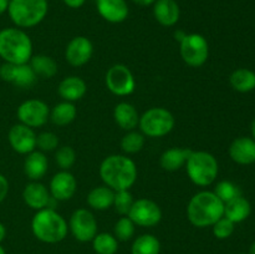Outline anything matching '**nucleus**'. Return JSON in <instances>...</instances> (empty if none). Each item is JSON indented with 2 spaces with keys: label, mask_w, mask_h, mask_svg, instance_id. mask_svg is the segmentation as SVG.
I'll use <instances>...</instances> for the list:
<instances>
[{
  "label": "nucleus",
  "mask_w": 255,
  "mask_h": 254,
  "mask_svg": "<svg viewBox=\"0 0 255 254\" xmlns=\"http://www.w3.org/2000/svg\"><path fill=\"white\" fill-rule=\"evenodd\" d=\"M100 177L105 186L116 191L129 189L137 181V166L129 157L111 154L100 164Z\"/></svg>",
  "instance_id": "nucleus-1"
},
{
  "label": "nucleus",
  "mask_w": 255,
  "mask_h": 254,
  "mask_svg": "<svg viewBox=\"0 0 255 254\" xmlns=\"http://www.w3.org/2000/svg\"><path fill=\"white\" fill-rule=\"evenodd\" d=\"M224 216V203L213 191H201L194 194L187 206V217L197 228L212 227Z\"/></svg>",
  "instance_id": "nucleus-2"
},
{
  "label": "nucleus",
  "mask_w": 255,
  "mask_h": 254,
  "mask_svg": "<svg viewBox=\"0 0 255 254\" xmlns=\"http://www.w3.org/2000/svg\"><path fill=\"white\" fill-rule=\"evenodd\" d=\"M0 57L7 64H29L32 57V41L20 27L0 30Z\"/></svg>",
  "instance_id": "nucleus-3"
},
{
  "label": "nucleus",
  "mask_w": 255,
  "mask_h": 254,
  "mask_svg": "<svg viewBox=\"0 0 255 254\" xmlns=\"http://www.w3.org/2000/svg\"><path fill=\"white\" fill-rule=\"evenodd\" d=\"M31 231L39 241L54 244L64 241L69 226L61 214L51 208H44L32 217Z\"/></svg>",
  "instance_id": "nucleus-4"
},
{
  "label": "nucleus",
  "mask_w": 255,
  "mask_h": 254,
  "mask_svg": "<svg viewBox=\"0 0 255 254\" xmlns=\"http://www.w3.org/2000/svg\"><path fill=\"white\" fill-rule=\"evenodd\" d=\"M49 11L47 0H9L7 15L12 24L20 29L39 25Z\"/></svg>",
  "instance_id": "nucleus-5"
},
{
  "label": "nucleus",
  "mask_w": 255,
  "mask_h": 254,
  "mask_svg": "<svg viewBox=\"0 0 255 254\" xmlns=\"http://www.w3.org/2000/svg\"><path fill=\"white\" fill-rule=\"evenodd\" d=\"M189 179L198 187H207L214 183L219 172L218 161L207 151H192L186 162Z\"/></svg>",
  "instance_id": "nucleus-6"
},
{
  "label": "nucleus",
  "mask_w": 255,
  "mask_h": 254,
  "mask_svg": "<svg viewBox=\"0 0 255 254\" xmlns=\"http://www.w3.org/2000/svg\"><path fill=\"white\" fill-rule=\"evenodd\" d=\"M176 120L171 111L163 107H152L139 116L138 127L146 137L158 138L168 134L174 128Z\"/></svg>",
  "instance_id": "nucleus-7"
},
{
  "label": "nucleus",
  "mask_w": 255,
  "mask_h": 254,
  "mask_svg": "<svg viewBox=\"0 0 255 254\" xmlns=\"http://www.w3.org/2000/svg\"><path fill=\"white\" fill-rule=\"evenodd\" d=\"M179 54L182 60L191 67H201L209 56V45L206 37L197 32L186 34L179 41Z\"/></svg>",
  "instance_id": "nucleus-8"
},
{
  "label": "nucleus",
  "mask_w": 255,
  "mask_h": 254,
  "mask_svg": "<svg viewBox=\"0 0 255 254\" xmlns=\"http://www.w3.org/2000/svg\"><path fill=\"white\" fill-rule=\"evenodd\" d=\"M107 89L116 96H128L136 89V80L131 70L124 64H115L105 76Z\"/></svg>",
  "instance_id": "nucleus-9"
},
{
  "label": "nucleus",
  "mask_w": 255,
  "mask_h": 254,
  "mask_svg": "<svg viewBox=\"0 0 255 254\" xmlns=\"http://www.w3.org/2000/svg\"><path fill=\"white\" fill-rule=\"evenodd\" d=\"M17 120L20 124L31 128L41 127L49 121L50 109L46 102L42 100L30 99L20 104L16 111Z\"/></svg>",
  "instance_id": "nucleus-10"
},
{
  "label": "nucleus",
  "mask_w": 255,
  "mask_h": 254,
  "mask_svg": "<svg viewBox=\"0 0 255 254\" xmlns=\"http://www.w3.org/2000/svg\"><path fill=\"white\" fill-rule=\"evenodd\" d=\"M127 216L136 226L154 227L161 222L162 209L154 201L148 198H139L133 202Z\"/></svg>",
  "instance_id": "nucleus-11"
},
{
  "label": "nucleus",
  "mask_w": 255,
  "mask_h": 254,
  "mask_svg": "<svg viewBox=\"0 0 255 254\" xmlns=\"http://www.w3.org/2000/svg\"><path fill=\"white\" fill-rule=\"evenodd\" d=\"M69 228L79 242H91L97 234V221L91 211L79 208L70 217Z\"/></svg>",
  "instance_id": "nucleus-12"
},
{
  "label": "nucleus",
  "mask_w": 255,
  "mask_h": 254,
  "mask_svg": "<svg viewBox=\"0 0 255 254\" xmlns=\"http://www.w3.org/2000/svg\"><path fill=\"white\" fill-rule=\"evenodd\" d=\"M0 79L16 87L29 89L37 81V76L29 64H4L0 66Z\"/></svg>",
  "instance_id": "nucleus-13"
},
{
  "label": "nucleus",
  "mask_w": 255,
  "mask_h": 254,
  "mask_svg": "<svg viewBox=\"0 0 255 254\" xmlns=\"http://www.w3.org/2000/svg\"><path fill=\"white\" fill-rule=\"evenodd\" d=\"M36 137L34 128L22 124L14 125L7 132L10 147L19 154H29L36 148Z\"/></svg>",
  "instance_id": "nucleus-14"
},
{
  "label": "nucleus",
  "mask_w": 255,
  "mask_h": 254,
  "mask_svg": "<svg viewBox=\"0 0 255 254\" xmlns=\"http://www.w3.org/2000/svg\"><path fill=\"white\" fill-rule=\"evenodd\" d=\"M94 55V45L86 36L72 37L65 49V59L74 67H81L91 60Z\"/></svg>",
  "instance_id": "nucleus-15"
},
{
  "label": "nucleus",
  "mask_w": 255,
  "mask_h": 254,
  "mask_svg": "<svg viewBox=\"0 0 255 254\" xmlns=\"http://www.w3.org/2000/svg\"><path fill=\"white\" fill-rule=\"evenodd\" d=\"M77 191V181L69 171H60L54 174L49 184L50 196L56 201H69Z\"/></svg>",
  "instance_id": "nucleus-16"
},
{
  "label": "nucleus",
  "mask_w": 255,
  "mask_h": 254,
  "mask_svg": "<svg viewBox=\"0 0 255 254\" xmlns=\"http://www.w3.org/2000/svg\"><path fill=\"white\" fill-rule=\"evenodd\" d=\"M100 16L111 24H120L128 17L129 7L126 0H96Z\"/></svg>",
  "instance_id": "nucleus-17"
},
{
  "label": "nucleus",
  "mask_w": 255,
  "mask_h": 254,
  "mask_svg": "<svg viewBox=\"0 0 255 254\" xmlns=\"http://www.w3.org/2000/svg\"><path fill=\"white\" fill-rule=\"evenodd\" d=\"M50 192L45 184L39 181H31L25 186L22 191V199L25 204L30 207L34 211H41V209L47 208L50 203Z\"/></svg>",
  "instance_id": "nucleus-18"
},
{
  "label": "nucleus",
  "mask_w": 255,
  "mask_h": 254,
  "mask_svg": "<svg viewBox=\"0 0 255 254\" xmlns=\"http://www.w3.org/2000/svg\"><path fill=\"white\" fill-rule=\"evenodd\" d=\"M153 16L159 25L174 26L181 17V7L177 0H156L153 5Z\"/></svg>",
  "instance_id": "nucleus-19"
},
{
  "label": "nucleus",
  "mask_w": 255,
  "mask_h": 254,
  "mask_svg": "<svg viewBox=\"0 0 255 254\" xmlns=\"http://www.w3.org/2000/svg\"><path fill=\"white\" fill-rule=\"evenodd\" d=\"M229 156L236 163L252 164L255 162V141L252 137H238L229 146Z\"/></svg>",
  "instance_id": "nucleus-20"
},
{
  "label": "nucleus",
  "mask_w": 255,
  "mask_h": 254,
  "mask_svg": "<svg viewBox=\"0 0 255 254\" xmlns=\"http://www.w3.org/2000/svg\"><path fill=\"white\" fill-rule=\"evenodd\" d=\"M87 85L84 79L79 76H67L60 81L57 94L64 101L76 102L86 95Z\"/></svg>",
  "instance_id": "nucleus-21"
},
{
  "label": "nucleus",
  "mask_w": 255,
  "mask_h": 254,
  "mask_svg": "<svg viewBox=\"0 0 255 254\" xmlns=\"http://www.w3.org/2000/svg\"><path fill=\"white\" fill-rule=\"evenodd\" d=\"M49 168V161L44 152L35 149L31 153L26 154L24 161V172L30 181H40Z\"/></svg>",
  "instance_id": "nucleus-22"
},
{
  "label": "nucleus",
  "mask_w": 255,
  "mask_h": 254,
  "mask_svg": "<svg viewBox=\"0 0 255 254\" xmlns=\"http://www.w3.org/2000/svg\"><path fill=\"white\" fill-rule=\"evenodd\" d=\"M114 119L125 131L136 129L139 122V114L136 107L129 102H120L115 106Z\"/></svg>",
  "instance_id": "nucleus-23"
},
{
  "label": "nucleus",
  "mask_w": 255,
  "mask_h": 254,
  "mask_svg": "<svg viewBox=\"0 0 255 254\" xmlns=\"http://www.w3.org/2000/svg\"><path fill=\"white\" fill-rule=\"evenodd\" d=\"M192 149L189 148H179V147H172L166 149L159 157V164L164 171L174 172L181 169L186 166V162L188 157L191 156Z\"/></svg>",
  "instance_id": "nucleus-24"
},
{
  "label": "nucleus",
  "mask_w": 255,
  "mask_h": 254,
  "mask_svg": "<svg viewBox=\"0 0 255 254\" xmlns=\"http://www.w3.org/2000/svg\"><path fill=\"white\" fill-rule=\"evenodd\" d=\"M252 213V206L244 197L238 196L224 203V217L236 223L244 222Z\"/></svg>",
  "instance_id": "nucleus-25"
},
{
  "label": "nucleus",
  "mask_w": 255,
  "mask_h": 254,
  "mask_svg": "<svg viewBox=\"0 0 255 254\" xmlns=\"http://www.w3.org/2000/svg\"><path fill=\"white\" fill-rule=\"evenodd\" d=\"M115 191L107 186H97L87 194V204L95 211H107L114 206Z\"/></svg>",
  "instance_id": "nucleus-26"
},
{
  "label": "nucleus",
  "mask_w": 255,
  "mask_h": 254,
  "mask_svg": "<svg viewBox=\"0 0 255 254\" xmlns=\"http://www.w3.org/2000/svg\"><path fill=\"white\" fill-rule=\"evenodd\" d=\"M29 65L31 66L35 75L37 77H41V79H52L59 71L57 62L51 56L45 54L32 55Z\"/></svg>",
  "instance_id": "nucleus-27"
},
{
  "label": "nucleus",
  "mask_w": 255,
  "mask_h": 254,
  "mask_svg": "<svg viewBox=\"0 0 255 254\" xmlns=\"http://www.w3.org/2000/svg\"><path fill=\"white\" fill-rule=\"evenodd\" d=\"M77 109L74 102L62 101L54 106V109L50 111V120L52 124L56 126H67L76 119Z\"/></svg>",
  "instance_id": "nucleus-28"
},
{
  "label": "nucleus",
  "mask_w": 255,
  "mask_h": 254,
  "mask_svg": "<svg viewBox=\"0 0 255 254\" xmlns=\"http://www.w3.org/2000/svg\"><path fill=\"white\" fill-rule=\"evenodd\" d=\"M229 82L236 91L242 94L251 92L255 89V72L246 67L237 69L229 76Z\"/></svg>",
  "instance_id": "nucleus-29"
},
{
  "label": "nucleus",
  "mask_w": 255,
  "mask_h": 254,
  "mask_svg": "<svg viewBox=\"0 0 255 254\" xmlns=\"http://www.w3.org/2000/svg\"><path fill=\"white\" fill-rule=\"evenodd\" d=\"M161 243L152 234H142L133 242L131 254H159Z\"/></svg>",
  "instance_id": "nucleus-30"
},
{
  "label": "nucleus",
  "mask_w": 255,
  "mask_h": 254,
  "mask_svg": "<svg viewBox=\"0 0 255 254\" xmlns=\"http://www.w3.org/2000/svg\"><path fill=\"white\" fill-rule=\"evenodd\" d=\"M146 142V136L141 131H127L121 139V149L127 154H134L141 151Z\"/></svg>",
  "instance_id": "nucleus-31"
},
{
  "label": "nucleus",
  "mask_w": 255,
  "mask_h": 254,
  "mask_svg": "<svg viewBox=\"0 0 255 254\" xmlns=\"http://www.w3.org/2000/svg\"><path fill=\"white\" fill-rule=\"evenodd\" d=\"M92 247L97 254H115L119 249V242L110 233H97L92 239Z\"/></svg>",
  "instance_id": "nucleus-32"
},
{
  "label": "nucleus",
  "mask_w": 255,
  "mask_h": 254,
  "mask_svg": "<svg viewBox=\"0 0 255 254\" xmlns=\"http://www.w3.org/2000/svg\"><path fill=\"white\" fill-rule=\"evenodd\" d=\"M55 162L61 171H69L76 162V151L71 146H61L55 152Z\"/></svg>",
  "instance_id": "nucleus-33"
},
{
  "label": "nucleus",
  "mask_w": 255,
  "mask_h": 254,
  "mask_svg": "<svg viewBox=\"0 0 255 254\" xmlns=\"http://www.w3.org/2000/svg\"><path fill=\"white\" fill-rule=\"evenodd\" d=\"M134 229H136V224L131 221L128 216H124L115 224V237H116L117 241H129L133 237Z\"/></svg>",
  "instance_id": "nucleus-34"
},
{
  "label": "nucleus",
  "mask_w": 255,
  "mask_h": 254,
  "mask_svg": "<svg viewBox=\"0 0 255 254\" xmlns=\"http://www.w3.org/2000/svg\"><path fill=\"white\" fill-rule=\"evenodd\" d=\"M213 192L223 203H227V202H229L231 199L241 196V191H239L238 186H236V184L231 181L218 182V183L216 184V187H214Z\"/></svg>",
  "instance_id": "nucleus-35"
},
{
  "label": "nucleus",
  "mask_w": 255,
  "mask_h": 254,
  "mask_svg": "<svg viewBox=\"0 0 255 254\" xmlns=\"http://www.w3.org/2000/svg\"><path fill=\"white\" fill-rule=\"evenodd\" d=\"M133 202V196L129 192V189H126V191H116L115 192L114 206L112 207H115V211L119 214L127 216Z\"/></svg>",
  "instance_id": "nucleus-36"
},
{
  "label": "nucleus",
  "mask_w": 255,
  "mask_h": 254,
  "mask_svg": "<svg viewBox=\"0 0 255 254\" xmlns=\"http://www.w3.org/2000/svg\"><path fill=\"white\" fill-rule=\"evenodd\" d=\"M36 147L39 148V151L44 152V153L45 152L55 151L59 147V137L54 132H41L36 137Z\"/></svg>",
  "instance_id": "nucleus-37"
},
{
  "label": "nucleus",
  "mask_w": 255,
  "mask_h": 254,
  "mask_svg": "<svg viewBox=\"0 0 255 254\" xmlns=\"http://www.w3.org/2000/svg\"><path fill=\"white\" fill-rule=\"evenodd\" d=\"M212 228H213V234L216 238L227 239L233 234L234 223L223 216L212 226Z\"/></svg>",
  "instance_id": "nucleus-38"
},
{
  "label": "nucleus",
  "mask_w": 255,
  "mask_h": 254,
  "mask_svg": "<svg viewBox=\"0 0 255 254\" xmlns=\"http://www.w3.org/2000/svg\"><path fill=\"white\" fill-rule=\"evenodd\" d=\"M7 193H9V182L4 174L0 173V203L6 198Z\"/></svg>",
  "instance_id": "nucleus-39"
},
{
  "label": "nucleus",
  "mask_w": 255,
  "mask_h": 254,
  "mask_svg": "<svg viewBox=\"0 0 255 254\" xmlns=\"http://www.w3.org/2000/svg\"><path fill=\"white\" fill-rule=\"evenodd\" d=\"M62 1L66 6L71 7V9H80L81 6H84L86 0H62Z\"/></svg>",
  "instance_id": "nucleus-40"
},
{
  "label": "nucleus",
  "mask_w": 255,
  "mask_h": 254,
  "mask_svg": "<svg viewBox=\"0 0 255 254\" xmlns=\"http://www.w3.org/2000/svg\"><path fill=\"white\" fill-rule=\"evenodd\" d=\"M134 4L139 5V6H151L156 2V0H132Z\"/></svg>",
  "instance_id": "nucleus-41"
},
{
  "label": "nucleus",
  "mask_w": 255,
  "mask_h": 254,
  "mask_svg": "<svg viewBox=\"0 0 255 254\" xmlns=\"http://www.w3.org/2000/svg\"><path fill=\"white\" fill-rule=\"evenodd\" d=\"M7 6H9V0H0V15L7 11Z\"/></svg>",
  "instance_id": "nucleus-42"
},
{
  "label": "nucleus",
  "mask_w": 255,
  "mask_h": 254,
  "mask_svg": "<svg viewBox=\"0 0 255 254\" xmlns=\"http://www.w3.org/2000/svg\"><path fill=\"white\" fill-rule=\"evenodd\" d=\"M5 237H6V228H5L4 224L0 222V243H1L2 241L5 239Z\"/></svg>",
  "instance_id": "nucleus-43"
},
{
  "label": "nucleus",
  "mask_w": 255,
  "mask_h": 254,
  "mask_svg": "<svg viewBox=\"0 0 255 254\" xmlns=\"http://www.w3.org/2000/svg\"><path fill=\"white\" fill-rule=\"evenodd\" d=\"M251 132H252V138L255 141V119L252 122V126H251Z\"/></svg>",
  "instance_id": "nucleus-44"
},
{
  "label": "nucleus",
  "mask_w": 255,
  "mask_h": 254,
  "mask_svg": "<svg viewBox=\"0 0 255 254\" xmlns=\"http://www.w3.org/2000/svg\"><path fill=\"white\" fill-rule=\"evenodd\" d=\"M249 254H255V242L252 243L251 248H249Z\"/></svg>",
  "instance_id": "nucleus-45"
},
{
  "label": "nucleus",
  "mask_w": 255,
  "mask_h": 254,
  "mask_svg": "<svg viewBox=\"0 0 255 254\" xmlns=\"http://www.w3.org/2000/svg\"><path fill=\"white\" fill-rule=\"evenodd\" d=\"M0 254H5V251H4V248H2L1 246H0Z\"/></svg>",
  "instance_id": "nucleus-46"
},
{
  "label": "nucleus",
  "mask_w": 255,
  "mask_h": 254,
  "mask_svg": "<svg viewBox=\"0 0 255 254\" xmlns=\"http://www.w3.org/2000/svg\"><path fill=\"white\" fill-rule=\"evenodd\" d=\"M241 254H244V253H241Z\"/></svg>",
  "instance_id": "nucleus-47"
}]
</instances>
